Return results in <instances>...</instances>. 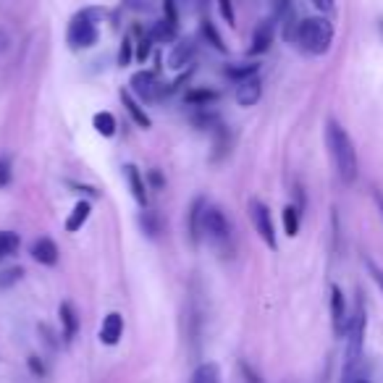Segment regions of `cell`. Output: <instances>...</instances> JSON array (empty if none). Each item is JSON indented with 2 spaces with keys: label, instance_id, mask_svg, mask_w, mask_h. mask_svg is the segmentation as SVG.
Masks as SVG:
<instances>
[{
  "label": "cell",
  "instance_id": "8d00e7d4",
  "mask_svg": "<svg viewBox=\"0 0 383 383\" xmlns=\"http://www.w3.org/2000/svg\"><path fill=\"white\" fill-rule=\"evenodd\" d=\"M123 3H126V9L140 11V13H150L152 11V6H150L148 0H123Z\"/></svg>",
  "mask_w": 383,
  "mask_h": 383
},
{
  "label": "cell",
  "instance_id": "2e32d148",
  "mask_svg": "<svg viewBox=\"0 0 383 383\" xmlns=\"http://www.w3.org/2000/svg\"><path fill=\"white\" fill-rule=\"evenodd\" d=\"M121 103H123V108L129 111L131 121L137 123L140 129H150V126H152V121H150V116L145 113V108H142L140 100H137V97L131 95V89H121Z\"/></svg>",
  "mask_w": 383,
  "mask_h": 383
},
{
  "label": "cell",
  "instance_id": "277c9868",
  "mask_svg": "<svg viewBox=\"0 0 383 383\" xmlns=\"http://www.w3.org/2000/svg\"><path fill=\"white\" fill-rule=\"evenodd\" d=\"M131 95L140 103H155L163 95H168L166 84L157 79V71H137L131 77Z\"/></svg>",
  "mask_w": 383,
  "mask_h": 383
},
{
  "label": "cell",
  "instance_id": "ac0fdd59",
  "mask_svg": "<svg viewBox=\"0 0 383 383\" xmlns=\"http://www.w3.org/2000/svg\"><path fill=\"white\" fill-rule=\"evenodd\" d=\"M176 35H179V24L168 21V18H160V21H155V24H152V29H150V37H152L155 43H160V45L176 43Z\"/></svg>",
  "mask_w": 383,
  "mask_h": 383
},
{
  "label": "cell",
  "instance_id": "7c38bea8",
  "mask_svg": "<svg viewBox=\"0 0 383 383\" xmlns=\"http://www.w3.org/2000/svg\"><path fill=\"white\" fill-rule=\"evenodd\" d=\"M123 176H126V182H129V189L134 194V200L140 202L142 208H148V184H145V176L140 174V168L134 166V163H126L123 166Z\"/></svg>",
  "mask_w": 383,
  "mask_h": 383
},
{
  "label": "cell",
  "instance_id": "74e56055",
  "mask_svg": "<svg viewBox=\"0 0 383 383\" xmlns=\"http://www.w3.org/2000/svg\"><path fill=\"white\" fill-rule=\"evenodd\" d=\"M315 9L323 11V13H331L333 11V0H310Z\"/></svg>",
  "mask_w": 383,
  "mask_h": 383
},
{
  "label": "cell",
  "instance_id": "4dcf8cb0",
  "mask_svg": "<svg viewBox=\"0 0 383 383\" xmlns=\"http://www.w3.org/2000/svg\"><path fill=\"white\" fill-rule=\"evenodd\" d=\"M21 276H24V268H21V265L3 270V273H0V289H6V287H11V284H16Z\"/></svg>",
  "mask_w": 383,
  "mask_h": 383
},
{
  "label": "cell",
  "instance_id": "ba28073f",
  "mask_svg": "<svg viewBox=\"0 0 383 383\" xmlns=\"http://www.w3.org/2000/svg\"><path fill=\"white\" fill-rule=\"evenodd\" d=\"M331 321H333V333L336 336H347L349 328V310H347V299H344V292L341 287L333 284L331 287Z\"/></svg>",
  "mask_w": 383,
  "mask_h": 383
},
{
  "label": "cell",
  "instance_id": "d6a6232c",
  "mask_svg": "<svg viewBox=\"0 0 383 383\" xmlns=\"http://www.w3.org/2000/svg\"><path fill=\"white\" fill-rule=\"evenodd\" d=\"M218 11H221V16L226 18L228 26L236 24V16H234V3L231 0H218Z\"/></svg>",
  "mask_w": 383,
  "mask_h": 383
},
{
  "label": "cell",
  "instance_id": "9c48e42d",
  "mask_svg": "<svg viewBox=\"0 0 383 383\" xmlns=\"http://www.w3.org/2000/svg\"><path fill=\"white\" fill-rule=\"evenodd\" d=\"M205 208H208V202L205 197H194L192 200V208L187 213V231H189V242L197 247L200 244V236H202V218H205Z\"/></svg>",
  "mask_w": 383,
  "mask_h": 383
},
{
  "label": "cell",
  "instance_id": "52a82bcc",
  "mask_svg": "<svg viewBox=\"0 0 383 383\" xmlns=\"http://www.w3.org/2000/svg\"><path fill=\"white\" fill-rule=\"evenodd\" d=\"M69 45L74 50H87L97 43V24H89V21H79L74 18L69 26V35H66Z\"/></svg>",
  "mask_w": 383,
  "mask_h": 383
},
{
  "label": "cell",
  "instance_id": "f546056e",
  "mask_svg": "<svg viewBox=\"0 0 383 383\" xmlns=\"http://www.w3.org/2000/svg\"><path fill=\"white\" fill-rule=\"evenodd\" d=\"M74 18H79V21H89V24H100L105 18V11L103 9H82Z\"/></svg>",
  "mask_w": 383,
  "mask_h": 383
},
{
  "label": "cell",
  "instance_id": "484cf974",
  "mask_svg": "<svg viewBox=\"0 0 383 383\" xmlns=\"http://www.w3.org/2000/svg\"><path fill=\"white\" fill-rule=\"evenodd\" d=\"M18 247H21L18 234H13V231H0V260H6V257H11L13 252H18Z\"/></svg>",
  "mask_w": 383,
  "mask_h": 383
},
{
  "label": "cell",
  "instance_id": "6da1fadb",
  "mask_svg": "<svg viewBox=\"0 0 383 383\" xmlns=\"http://www.w3.org/2000/svg\"><path fill=\"white\" fill-rule=\"evenodd\" d=\"M326 142H328V150H331L333 166H336V174H339L341 184H352L357 182L360 166H357V150H355V142L347 134V129L341 126L339 121H328L326 126Z\"/></svg>",
  "mask_w": 383,
  "mask_h": 383
},
{
  "label": "cell",
  "instance_id": "836d02e7",
  "mask_svg": "<svg viewBox=\"0 0 383 383\" xmlns=\"http://www.w3.org/2000/svg\"><path fill=\"white\" fill-rule=\"evenodd\" d=\"M239 370H242V375H244V383H265L260 375H257V370L250 367L247 362H239Z\"/></svg>",
  "mask_w": 383,
  "mask_h": 383
},
{
  "label": "cell",
  "instance_id": "4fadbf2b",
  "mask_svg": "<svg viewBox=\"0 0 383 383\" xmlns=\"http://www.w3.org/2000/svg\"><path fill=\"white\" fill-rule=\"evenodd\" d=\"M194 52H197V45H194L192 37H187V40H176L174 50L168 55V66H171V69H184V66H189L192 58H194Z\"/></svg>",
  "mask_w": 383,
  "mask_h": 383
},
{
  "label": "cell",
  "instance_id": "7402d4cb",
  "mask_svg": "<svg viewBox=\"0 0 383 383\" xmlns=\"http://www.w3.org/2000/svg\"><path fill=\"white\" fill-rule=\"evenodd\" d=\"M134 40H137V45H134V55H137V61L145 63L150 58V52H152V37H150V32H145L142 26H134Z\"/></svg>",
  "mask_w": 383,
  "mask_h": 383
},
{
  "label": "cell",
  "instance_id": "5b68a950",
  "mask_svg": "<svg viewBox=\"0 0 383 383\" xmlns=\"http://www.w3.org/2000/svg\"><path fill=\"white\" fill-rule=\"evenodd\" d=\"M250 218L255 223V231L260 234V239L268 244L270 250L279 247V239H276V228H273V218H270V208L260 200H250Z\"/></svg>",
  "mask_w": 383,
  "mask_h": 383
},
{
  "label": "cell",
  "instance_id": "8fae6325",
  "mask_svg": "<svg viewBox=\"0 0 383 383\" xmlns=\"http://www.w3.org/2000/svg\"><path fill=\"white\" fill-rule=\"evenodd\" d=\"M123 336V318L121 313H108L103 318V326H100V341L105 347H116Z\"/></svg>",
  "mask_w": 383,
  "mask_h": 383
},
{
  "label": "cell",
  "instance_id": "d4e9b609",
  "mask_svg": "<svg viewBox=\"0 0 383 383\" xmlns=\"http://www.w3.org/2000/svg\"><path fill=\"white\" fill-rule=\"evenodd\" d=\"M92 126H95L97 134H103V137H113V134H116L113 113H108V111H100V113H95V116H92Z\"/></svg>",
  "mask_w": 383,
  "mask_h": 383
},
{
  "label": "cell",
  "instance_id": "4316f807",
  "mask_svg": "<svg viewBox=\"0 0 383 383\" xmlns=\"http://www.w3.org/2000/svg\"><path fill=\"white\" fill-rule=\"evenodd\" d=\"M140 226L150 239H155V236L160 234V216L152 213V210H145V213L140 216Z\"/></svg>",
  "mask_w": 383,
  "mask_h": 383
},
{
  "label": "cell",
  "instance_id": "30bf717a",
  "mask_svg": "<svg viewBox=\"0 0 383 383\" xmlns=\"http://www.w3.org/2000/svg\"><path fill=\"white\" fill-rule=\"evenodd\" d=\"M273 35H276V24H273L270 18L260 21V24L255 26V32H252L250 52H252V55H262V52H268L270 45H273Z\"/></svg>",
  "mask_w": 383,
  "mask_h": 383
},
{
  "label": "cell",
  "instance_id": "f1b7e54d",
  "mask_svg": "<svg viewBox=\"0 0 383 383\" xmlns=\"http://www.w3.org/2000/svg\"><path fill=\"white\" fill-rule=\"evenodd\" d=\"M137 55H134V37H123L121 50H118V66H129Z\"/></svg>",
  "mask_w": 383,
  "mask_h": 383
},
{
  "label": "cell",
  "instance_id": "60d3db41",
  "mask_svg": "<svg viewBox=\"0 0 383 383\" xmlns=\"http://www.w3.org/2000/svg\"><path fill=\"white\" fill-rule=\"evenodd\" d=\"M3 48H6V32L0 29V50H3Z\"/></svg>",
  "mask_w": 383,
  "mask_h": 383
},
{
  "label": "cell",
  "instance_id": "44dd1931",
  "mask_svg": "<svg viewBox=\"0 0 383 383\" xmlns=\"http://www.w3.org/2000/svg\"><path fill=\"white\" fill-rule=\"evenodd\" d=\"M89 213H92L89 202L87 200H79L77 205H74V210H71L69 221H66V231H71V234H74V231H79V228L87 223Z\"/></svg>",
  "mask_w": 383,
  "mask_h": 383
},
{
  "label": "cell",
  "instance_id": "e575fe53",
  "mask_svg": "<svg viewBox=\"0 0 383 383\" xmlns=\"http://www.w3.org/2000/svg\"><path fill=\"white\" fill-rule=\"evenodd\" d=\"M26 365H29L32 375H37V378H45V373H48V370H45V365H43V360L35 357V355H32V357L26 360Z\"/></svg>",
  "mask_w": 383,
  "mask_h": 383
},
{
  "label": "cell",
  "instance_id": "7a4b0ae2",
  "mask_svg": "<svg viewBox=\"0 0 383 383\" xmlns=\"http://www.w3.org/2000/svg\"><path fill=\"white\" fill-rule=\"evenodd\" d=\"M296 43L310 55H326L333 43V24L326 16L302 18L296 29Z\"/></svg>",
  "mask_w": 383,
  "mask_h": 383
},
{
  "label": "cell",
  "instance_id": "d590c367",
  "mask_svg": "<svg viewBox=\"0 0 383 383\" xmlns=\"http://www.w3.org/2000/svg\"><path fill=\"white\" fill-rule=\"evenodd\" d=\"M365 265H367V270H370V279H373L375 284H378V289H381V292H383V270L378 268V265H375V262L370 260V257H367V260H365Z\"/></svg>",
  "mask_w": 383,
  "mask_h": 383
},
{
  "label": "cell",
  "instance_id": "5bb4252c",
  "mask_svg": "<svg viewBox=\"0 0 383 383\" xmlns=\"http://www.w3.org/2000/svg\"><path fill=\"white\" fill-rule=\"evenodd\" d=\"M58 244L52 242L50 236H40L35 244H32V257H35L40 265H55L58 262Z\"/></svg>",
  "mask_w": 383,
  "mask_h": 383
},
{
  "label": "cell",
  "instance_id": "603a6c76",
  "mask_svg": "<svg viewBox=\"0 0 383 383\" xmlns=\"http://www.w3.org/2000/svg\"><path fill=\"white\" fill-rule=\"evenodd\" d=\"M200 35H202V40L210 45V48H216L218 52H226L223 37H221V32H218L216 24H213L210 18H202V21H200Z\"/></svg>",
  "mask_w": 383,
  "mask_h": 383
},
{
  "label": "cell",
  "instance_id": "ab89813d",
  "mask_svg": "<svg viewBox=\"0 0 383 383\" xmlns=\"http://www.w3.org/2000/svg\"><path fill=\"white\" fill-rule=\"evenodd\" d=\"M375 202H378V210H381V216H383V197L381 194H375Z\"/></svg>",
  "mask_w": 383,
  "mask_h": 383
},
{
  "label": "cell",
  "instance_id": "83f0119b",
  "mask_svg": "<svg viewBox=\"0 0 383 383\" xmlns=\"http://www.w3.org/2000/svg\"><path fill=\"white\" fill-rule=\"evenodd\" d=\"M284 231H287V236H296V231H299V210L294 205L284 208Z\"/></svg>",
  "mask_w": 383,
  "mask_h": 383
},
{
  "label": "cell",
  "instance_id": "b9f144b4",
  "mask_svg": "<svg viewBox=\"0 0 383 383\" xmlns=\"http://www.w3.org/2000/svg\"><path fill=\"white\" fill-rule=\"evenodd\" d=\"M352 383H370V381H365V378H360V381H352Z\"/></svg>",
  "mask_w": 383,
  "mask_h": 383
},
{
  "label": "cell",
  "instance_id": "8992f818",
  "mask_svg": "<svg viewBox=\"0 0 383 383\" xmlns=\"http://www.w3.org/2000/svg\"><path fill=\"white\" fill-rule=\"evenodd\" d=\"M202 234H208L213 242H226L231 236V223L228 218L218 208H205V218H202Z\"/></svg>",
  "mask_w": 383,
  "mask_h": 383
},
{
  "label": "cell",
  "instance_id": "ffe728a7",
  "mask_svg": "<svg viewBox=\"0 0 383 383\" xmlns=\"http://www.w3.org/2000/svg\"><path fill=\"white\" fill-rule=\"evenodd\" d=\"M260 66L257 63H228L223 66V77L234 79V82H247V79L257 77Z\"/></svg>",
  "mask_w": 383,
  "mask_h": 383
},
{
  "label": "cell",
  "instance_id": "d6986e66",
  "mask_svg": "<svg viewBox=\"0 0 383 383\" xmlns=\"http://www.w3.org/2000/svg\"><path fill=\"white\" fill-rule=\"evenodd\" d=\"M216 100H218V92L208 87H194L184 95V103L192 105V108H208V105L216 103Z\"/></svg>",
  "mask_w": 383,
  "mask_h": 383
},
{
  "label": "cell",
  "instance_id": "7bdbcfd3",
  "mask_svg": "<svg viewBox=\"0 0 383 383\" xmlns=\"http://www.w3.org/2000/svg\"><path fill=\"white\" fill-rule=\"evenodd\" d=\"M381 29H383V24H381Z\"/></svg>",
  "mask_w": 383,
  "mask_h": 383
},
{
  "label": "cell",
  "instance_id": "f35d334b",
  "mask_svg": "<svg viewBox=\"0 0 383 383\" xmlns=\"http://www.w3.org/2000/svg\"><path fill=\"white\" fill-rule=\"evenodd\" d=\"M150 182H152V184L157 187V189H160V187H163V176L157 174V171H150Z\"/></svg>",
  "mask_w": 383,
  "mask_h": 383
},
{
  "label": "cell",
  "instance_id": "e0dca14e",
  "mask_svg": "<svg viewBox=\"0 0 383 383\" xmlns=\"http://www.w3.org/2000/svg\"><path fill=\"white\" fill-rule=\"evenodd\" d=\"M260 95H262V84L257 77L247 79V82H239V87H236V103L242 105V108L255 105L260 100Z\"/></svg>",
  "mask_w": 383,
  "mask_h": 383
},
{
  "label": "cell",
  "instance_id": "3957f363",
  "mask_svg": "<svg viewBox=\"0 0 383 383\" xmlns=\"http://www.w3.org/2000/svg\"><path fill=\"white\" fill-rule=\"evenodd\" d=\"M365 328H367V315L362 302H357V310L349 318L347 328V362H344V373H352L362 360V347H365Z\"/></svg>",
  "mask_w": 383,
  "mask_h": 383
},
{
  "label": "cell",
  "instance_id": "1f68e13d",
  "mask_svg": "<svg viewBox=\"0 0 383 383\" xmlns=\"http://www.w3.org/2000/svg\"><path fill=\"white\" fill-rule=\"evenodd\" d=\"M13 179V171H11V157L0 155V189H6Z\"/></svg>",
  "mask_w": 383,
  "mask_h": 383
},
{
  "label": "cell",
  "instance_id": "cb8c5ba5",
  "mask_svg": "<svg viewBox=\"0 0 383 383\" xmlns=\"http://www.w3.org/2000/svg\"><path fill=\"white\" fill-rule=\"evenodd\" d=\"M189 383H221V370L216 362H202L194 373H192Z\"/></svg>",
  "mask_w": 383,
  "mask_h": 383
},
{
  "label": "cell",
  "instance_id": "9a60e30c",
  "mask_svg": "<svg viewBox=\"0 0 383 383\" xmlns=\"http://www.w3.org/2000/svg\"><path fill=\"white\" fill-rule=\"evenodd\" d=\"M58 318H61L63 341L71 344L79 333V315H77V310H74V305H71V302H61V307H58Z\"/></svg>",
  "mask_w": 383,
  "mask_h": 383
}]
</instances>
